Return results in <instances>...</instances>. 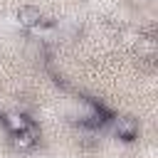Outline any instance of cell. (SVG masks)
I'll return each instance as SVG.
<instances>
[{"mask_svg": "<svg viewBox=\"0 0 158 158\" xmlns=\"http://www.w3.org/2000/svg\"><path fill=\"white\" fill-rule=\"evenodd\" d=\"M2 126L10 131V133H20V131H27L32 126V121L22 114H5L2 116Z\"/></svg>", "mask_w": 158, "mask_h": 158, "instance_id": "obj_3", "label": "cell"}, {"mask_svg": "<svg viewBox=\"0 0 158 158\" xmlns=\"http://www.w3.org/2000/svg\"><path fill=\"white\" fill-rule=\"evenodd\" d=\"M17 20H20V25H22V27H30V30H35V27H40V25L44 22L42 12H40L37 7H32V5L20 7V10H17Z\"/></svg>", "mask_w": 158, "mask_h": 158, "instance_id": "obj_2", "label": "cell"}, {"mask_svg": "<svg viewBox=\"0 0 158 158\" xmlns=\"http://www.w3.org/2000/svg\"><path fill=\"white\" fill-rule=\"evenodd\" d=\"M35 143H37V131H35V126H30L27 131L12 133V146H15L17 151H30Z\"/></svg>", "mask_w": 158, "mask_h": 158, "instance_id": "obj_4", "label": "cell"}, {"mask_svg": "<svg viewBox=\"0 0 158 158\" xmlns=\"http://www.w3.org/2000/svg\"><path fill=\"white\" fill-rule=\"evenodd\" d=\"M114 128H116V136L126 143H131L136 136H138V121L133 116H118L114 121Z\"/></svg>", "mask_w": 158, "mask_h": 158, "instance_id": "obj_1", "label": "cell"}]
</instances>
